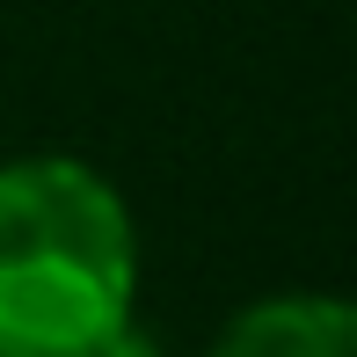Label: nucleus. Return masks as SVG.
Instances as JSON below:
<instances>
[{"label": "nucleus", "mask_w": 357, "mask_h": 357, "mask_svg": "<svg viewBox=\"0 0 357 357\" xmlns=\"http://www.w3.org/2000/svg\"><path fill=\"white\" fill-rule=\"evenodd\" d=\"M80 357H160V343L139 328V321H124V328H109L95 350H80Z\"/></svg>", "instance_id": "3"}, {"label": "nucleus", "mask_w": 357, "mask_h": 357, "mask_svg": "<svg viewBox=\"0 0 357 357\" xmlns=\"http://www.w3.org/2000/svg\"><path fill=\"white\" fill-rule=\"evenodd\" d=\"M212 357H357V314L335 291H278L226 321Z\"/></svg>", "instance_id": "2"}, {"label": "nucleus", "mask_w": 357, "mask_h": 357, "mask_svg": "<svg viewBox=\"0 0 357 357\" xmlns=\"http://www.w3.org/2000/svg\"><path fill=\"white\" fill-rule=\"evenodd\" d=\"M139 226L73 153L0 160V357H80L132 321Z\"/></svg>", "instance_id": "1"}]
</instances>
